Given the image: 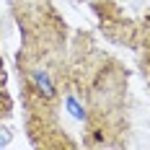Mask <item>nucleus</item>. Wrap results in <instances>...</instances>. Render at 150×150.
<instances>
[{
	"label": "nucleus",
	"mask_w": 150,
	"mask_h": 150,
	"mask_svg": "<svg viewBox=\"0 0 150 150\" xmlns=\"http://www.w3.org/2000/svg\"><path fill=\"white\" fill-rule=\"evenodd\" d=\"M65 111H67L75 122H86V119H88L86 106H83V101H80L75 93H67V96H65Z\"/></svg>",
	"instance_id": "f03ea898"
},
{
	"label": "nucleus",
	"mask_w": 150,
	"mask_h": 150,
	"mask_svg": "<svg viewBox=\"0 0 150 150\" xmlns=\"http://www.w3.org/2000/svg\"><path fill=\"white\" fill-rule=\"evenodd\" d=\"M29 80H31V88L36 91L44 101H52V98L57 96V86H54L49 70H44V67H31L29 70Z\"/></svg>",
	"instance_id": "f257e3e1"
}]
</instances>
